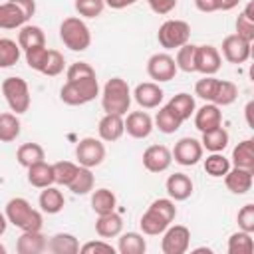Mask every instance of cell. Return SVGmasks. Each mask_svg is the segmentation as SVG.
Instances as JSON below:
<instances>
[{
  "mask_svg": "<svg viewBox=\"0 0 254 254\" xmlns=\"http://www.w3.org/2000/svg\"><path fill=\"white\" fill-rule=\"evenodd\" d=\"M175 216H177L175 200L173 198H157L143 212V216L139 220V226H141L143 234H147V236H159L175 220Z\"/></svg>",
  "mask_w": 254,
  "mask_h": 254,
  "instance_id": "6da1fadb",
  "label": "cell"
},
{
  "mask_svg": "<svg viewBox=\"0 0 254 254\" xmlns=\"http://www.w3.org/2000/svg\"><path fill=\"white\" fill-rule=\"evenodd\" d=\"M131 89L129 83L123 77H111L101 91V107L105 113H115V115H127L131 107Z\"/></svg>",
  "mask_w": 254,
  "mask_h": 254,
  "instance_id": "7a4b0ae2",
  "label": "cell"
},
{
  "mask_svg": "<svg viewBox=\"0 0 254 254\" xmlns=\"http://www.w3.org/2000/svg\"><path fill=\"white\" fill-rule=\"evenodd\" d=\"M6 218L10 224H14L16 228L20 230H42V212L32 208V204L22 198V196H16V198H10L6 202Z\"/></svg>",
  "mask_w": 254,
  "mask_h": 254,
  "instance_id": "3957f363",
  "label": "cell"
},
{
  "mask_svg": "<svg viewBox=\"0 0 254 254\" xmlns=\"http://www.w3.org/2000/svg\"><path fill=\"white\" fill-rule=\"evenodd\" d=\"M97 95H99L97 75L65 81L64 87L60 89V99L65 105H85V103L93 101Z\"/></svg>",
  "mask_w": 254,
  "mask_h": 254,
  "instance_id": "277c9868",
  "label": "cell"
},
{
  "mask_svg": "<svg viewBox=\"0 0 254 254\" xmlns=\"http://www.w3.org/2000/svg\"><path fill=\"white\" fill-rule=\"evenodd\" d=\"M60 38L71 52H85L91 44V32L87 24L77 16H69L60 24Z\"/></svg>",
  "mask_w": 254,
  "mask_h": 254,
  "instance_id": "5b68a950",
  "label": "cell"
},
{
  "mask_svg": "<svg viewBox=\"0 0 254 254\" xmlns=\"http://www.w3.org/2000/svg\"><path fill=\"white\" fill-rule=\"evenodd\" d=\"M2 95L10 107V111H14L16 115L26 113L30 109V87L26 83V79L22 77H6L2 81Z\"/></svg>",
  "mask_w": 254,
  "mask_h": 254,
  "instance_id": "8992f818",
  "label": "cell"
},
{
  "mask_svg": "<svg viewBox=\"0 0 254 254\" xmlns=\"http://www.w3.org/2000/svg\"><path fill=\"white\" fill-rule=\"evenodd\" d=\"M190 38V26L185 20H165L159 26L157 40L165 50H179Z\"/></svg>",
  "mask_w": 254,
  "mask_h": 254,
  "instance_id": "52a82bcc",
  "label": "cell"
},
{
  "mask_svg": "<svg viewBox=\"0 0 254 254\" xmlns=\"http://www.w3.org/2000/svg\"><path fill=\"white\" fill-rule=\"evenodd\" d=\"M75 159H77V165L81 167H87V169L99 167L105 159V145L101 143V139L83 137L75 147Z\"/></svg>",
  "mask_w": 254,
  "mask_h": 254,
  "instance_id": "ba28073f",
  "label": "cell"
},
{
  "mask_svg": "<svg viewBox=\"0 0 254 254\" xmlns=\"http://www.w3.org/2000/svg\"><path fill=\"white\" fill-rule=\"evenodd\" d=\"M190 246V230L183 224L167 226L163 232L161 240V250L163 254H185Z\"/></svg>",
  "mask_w": 254,
  "mask_h": 254,
  "instance_id": "9c48e42d",
  "label": "cell"
},
{
  "mask_svg": "<svg viewBox=\"0 0 254 254\" xmlns=\"http://www.w3.org/2000/svg\"><path fill=\"white\" fill-rule=\"evenodd\" d=\"M177 64H175V58L165 54V52H159V54H153L147 62V73L151 79H155V83H161V81H171L175 75H177Z\"/></svg>",
  "mask_w": 254,
  "mask_h": 254,
  "instance_id": "30bf717a",
  "label": "cell"
},
{
  "mask_svg": "<svg viewBox=\"0 0 254 254\" xmlns=\"http://www.w3.org/2000/svg\"><path fill=\"white\" fill-rule=\"evenodd\" d=\"M202 145L198 139L194 137H183L175 143V149L171 151L175 163L183 165V167H192L202 159Z\"/></svg>",
  "mask_w": 254,
  "mask_h": 254,
  "instance_id": "8fae6325",
  "label": "cell"
},
{
  "mask_svg": "<svg viewBox=\"0 0 254 254\" xmlns=\"http://www.w3.org/2000/svg\"><path fill=\"white\" fill-rule=\"evenodd\" d=\"M220 64H222V56H220L218 48H214L210 44L196 46V52H194V71H198L202 75H214L220 69Z\"/></svg>",
  "mask_w": 254,
  "mask_h": 254,
  "instance_id": "7c38bea8",
  "label": "cell"
},
{
  "mask_svg": "<svg viewBox=\"0 0 254 254\" xmlns=\"http://www.w3.org/2000/svg\"><path fill=\"white\" fill-rule=\"evenodd\" d=\"M252 54V42H246L238 34H230L222 40V58L230 64H244Z\"/></svg>",
  "mask_w": 254,
  "mask_h": 254,
  "instance_id": "4fadbf2b",
  "label": "cell"
},
{
  "mask_svg": "<svg viewBox=\"0 0 254 254\" xmlns=\"http://www.w3.org/2000/svg\"><path fill=\"white\" fill-rule=\"evenodd\" d=\"M173 155L165 145H149L143 151V167L149 173H163L171 167Z\"/></svg>",
  "mask_w": 254,
  "mask_h": 254,
  "instance_id": "5bb4252c",
  "label": "cell"
},
{
  "mask_svg": "<svg viewBox=\"0 0 254 254\" xmlns=\"http://www.w3.org/2000/svg\"><path fill=\"white\" fill-rule=\"evenodd\" d=\"M131 95H133V99L137 101L139 107H143V109H155V107L161 105L165 91L155 81H143V83H139L135 87V91Z\"/></svg>",
  "mask_w": 254,
  "mask_h": 254,
  "instance_id": "9a60e30c",
  "label": "cell"
},
{
  "mask_svg": "<svg viewBox=\"0 0 254 254\" xmlns=\"http://www.w3.org/2000/svg\"><path fill=\"white\" fill-rule=\"evenodd\" d=\"M123 121L127 135H131L133 139H147L153 131V117L147 111H131Z\"/></svg>",
  "mask_w": 254,
  "mask_h": 254,
  "instance_id": "2e32d148",
  "label": "cell"
},
{
  "mask_svg": "<svg viewBox=\"0 0 254 254\" xmlns=\"http://www.w3.org/2000/svg\"><path fill=\"white\" fill-rule=\"evenodd\" d=\"M28 20H30V16L14 0L0 2V30H16V28H22Z\"/></svg>",
  "mask_w": 254,
  "mask_h": 254,
  "instance_id": "e0dca14e",
  "label": "cell"
},
{
  "mask_svg": "<svg viewBox=\"0 0 254 254\" xmlns=\"http://www.w3.org/2000/svg\"><path fill=\"white\" fill-rule=\"evenodd\" d=\"M194 127L204 133V131H210V129H216L222 125V111L218 105L214 103H204L202 107L194 109Z\"/></svg>",
  "mask_w": 254,
  "mask_h": 254,
  "instance_id": "ac0fdd59",
  "label": "cell"
},
{
  "mask_svg": "<svg viewBox=\"0 0 254 254\" xmlns=\"http://www.w3.org/2000/svg\"><path fill=\"white\" fill-rule=\"evenodd\" d=\"M97 133H99V139L105 141V143H113V141L121 139V135L125 133V121H123V115L105 113V115L99 119Z\"/></svg>",
  "mask_w": 254,
  "mask_h": 254,
  "instance_id": "d6986e66",
  "label": "cell"
},
{
  "mask_svg": "<svg viewBox=\"0 0 254 254\" xmlns=\"http://www.w3.org/2000/svg\"><path fill=\"white\" fill-rule=\"evenodd\" d=\"M252 179H254V171L248 169H238L232 167L228 169V173L224 175V185L230 192L234 194H246L252 189Z\"/></svg>",
  "mask_w": 254,
  "mask_h": 254,
  "instance_id": "ffe728a7",
  "label": "cell"
},
{
  "mask_svg": "<svg viewBox=\"0 0 254 254\" xmlns=\"http://www.w3.org/2000/svg\"><path fill=\"white\" fill-rule=\"evenodd\" d=\"M165 189H167L169 198H173V200H187L192 194L194 185H192V181H190L189 175H185V173H173V175H169V179L165 183Z\"/></svg>",
  "mask_w": 254,
  "mask_h": 254,
  "instance_id": "44dd1931",
  "label": "cell"
},
{
  "mask_svg": "<svg viewBox=\"0 0 254 254\" xmlns=\"http://www.w3.org/2000/svg\"><path fill=\"white\" fill-rule=\"evenodd\" d=\"M48 246L46 236L42 230H22L20 238L16 240V250L18 254H40Z\"/></svg>",
  "mask_w": 254,
  "mask_h": 254,
  "instance_id": "7402d4cb",
  "label": "cell"
},
{
  "mask_svg": "<svg viewBox=\"0 0 254 254\" xmlns=\"http://www.w3.org/2000/svg\"><path fill=\"white\" fill-rule=\"evenodd\" d=\"M121 230H123V218L115 210L107 212V214H97L95 232L101 238H115V236L121 234Z\"/></svg>",
  "mask_w": 254,
  "mask_h": 254,
  "instance_id": "603a6c76",
  "label": "cell"
},
{
  "mask_svg": "<svg viewBox=\"0 0 254 254\" xmlns=\"http://www.w3.org/2000/svg\"><path fill=\"white\" fill-rule=\"evenodd\" d=\"M38 204L42 208V212H48V214H58L64 204H65V198H64V192L56 187H46L42 189L40 196H38Z\"/></svg>",
  "mask_w": 254,
  "mask_h": 254,
  "instance_id": "cb8c5ba5",
  "label": "cell"
},
{
  "mask_svg": "<svg viewBox=\"0 0 254 254\" xmlns=\"http://www.w3.org/2000/svg\"><path fill=\"white\" fill-rule=\"evenodd\" d=\"M46 250H50L52 254H77L79 252V242L69 232H58L48 240Z\"/></svg>",
  "mask_w": 254,
  "mask_h": 254,
  "instance_id": "d4e9b609",
  "label": "cell"
},
{
  "mask_svg": "<svg viewBox=\"0 0 254 254\" xmlns=\"http://www.w3.org/2000/svg\"><path fill=\"white\" fill-rule=\"evenodd\" d=\"M153 125H157V129H159L161 133L171 135V133H175V131L181 129L183 119H181L169 105H163V107H159V111H157V115H155V119H153Z\"/></svg>",
  "mask_w": 254,
  "mask_h": 254,
  "instance_id": "484cf974",
  "label": "cell"
},
{
  "mask_svg": "<svg viewBox=\"0 0 254 254\" xmlns=\"http://www.w3.org/2000/svg\"><path fill=\"white\" fill-rule=\"evenodd\" d=\"M18 46L20 50H30V48H38V46H46V36L44 30L40 26L34 24H24L18 32Z\"/></svg>",
  "mask_w": 254,
  "mask_h": 254,
  "instance_id": "4316f807",
  "label": "cell"
},
{
  "mask_svg": "<svg viewBox=\"0 0 254 254\" xmlns=\"http://www.w3.org/2000/svg\"><path fill=\"white\" fill-rule=\"evenodd\" d=\"M28 183L36 189H46L50 185H54V169L50 163L42 161L36 163L32 167H28Z\"/></svg>",
  "mask_w": 254,
  "mask_h": 254,
  "instance_id": "83f0119b",
  "label": "cell"
},
{
  "mask_svg": "<svg viewBox=\"0 0 254 254\" xmlns=\"http://www.w3.org/2000/svg\"><path fill=\"white\" fill-rule=\"evenodd\" d=\"M230 137H228V131L220 125L216 129H210V131H204L202 133V139H200V145L202 149L210 151V153H222L228 145Z\"/></svg>",
  "mask_w": 254,
  "mask_h": 254,
  "instance_id": "f1b7e54d",
  "label": "cell"
},
{
  "mask_svg": "<svg viewBox=\"0 0 254 254\" xmlns=\"http://www.w3.org/2000/svg\"><path fill=\"white\" fill-rule=\"evenodd\" d=\"M232 165L238 169L254 171V141L244 139L232 149Z\"/></svg>",
  "mask_w": 254,
  "mask_h": 254,
  "instance_id": "f546056e",
  "label": "cell"
},
{
  "mask_svg": "<svg viewBox=\"0 0 254 254\" xmlns=\"http://www.w3.org/2000/svg\"><path fill=\"white\" fill-rule=\"evenodd\" d=\"M44 159H46V153H44V147L40 143H24L16 151V161L26 169L36 165V163H42Z\"/></svg>",
  "mask_w": 254,
  "mask_h": 254,
  "instance_id": "4dcf8cb0",
  "label": "cell"
},
{
  "mask_svg": "<svg viewBox=\"0 0 254 254\" xmlns=\"http://www.w3.org/2000/svg\"><path fill=\"white\" fill-rule=\"evenodd\" d=\"M147 250V240L139 232H123L119 234L117 252L121 254H143Z\"/></svg>",
  "mask_w": 254,
  "mask_h": 254,
  "instance_id": "1f68e13d",
  "label": "cell"
},
{
  "mask_svg": "<svg viewBox=\"0 0 254 254\" xmlns=\"http://www.w3.org/2000/svg\"><path fill=\"white\" fill-rule=\"evenodd\" d=\"M117 206V196L109 189H97L91 194V208L95 214H107L113 212Z\"/></svg>",
  "mask_w": 254,
  "mask_h": 254,
  "instance_id": "d6a6232c",
  "label": "cell"
},
{
  "mask_svg": "<svg viewBox=\"0 0 254 254\" xmlns=\"http://www.w3.org/2000/svg\"><path fill=\"white\" fill-rule=\"evenodd\" d=\"M183 121H187V119H190V115L194 113V109H196V105H194V97L190 95V93H177V95H173L171 97V101L167 103Z\"/></svg>",
  "mask_w": 254,
  "mask_h": 254,
  "instance_id": "836d02e7",
  "label": "cell"
},
{
  "mask_svg": "<svg viewBox=\"0 0 254 254\" xmlns=\"http://www.w3.org/2000/svg\"><path fill=\"white\" fill-rule=\"evenodd\" d=\"M226 250H228V254H252L254 252L252 234L250 232H244V230H238V232L230 234Z\"/></svg>",
  "mask_w": 254,
  "mask_h": 254,
  "instance_id": "e575fe53",
  "label": "cell"
},
{
  "mask_svg": "<svg viewBox=\"0 0 254 254\" xmlns=\"http://www.w3.org/2000/svg\"><path fill=\"white\" fill-rule=\"evenodd\" d=\"M20 119L16 113H0V141L2 143H12L20 135Z\"/></svg>",
  "mask_w": 254,
  "mask_h": 254,
  "instance_id": "d590c367",
  "label": "cell"
},
{
  "mask_svg": "<svg viewBox=\"0 0 254 254\" xmlns=\"http://www.w3.org/2000/svg\"><path fill=\"white\" fill-rule=\"evenodd\" d=\"M236 34L246 42L254 40V4L252 2H248L244 12L236 18Z\"/></svg>",
  "mask_w": 254,
  "mask_h": 254,
  "instance_id": "8d00e7d4",
  "label": "cell"
},
{
  "mask_svg": "<svg viewBox=\"0 0 254 254\" xmlns=\"http://www.w3.org/2000/svg\"><path fill=\"white\" fill-rule=\"evenodd\" d=\"M238 97V87L234 81H228V79H218V85H216V91H214V97L210 103L218 105V107H224V105H230L234 103V99Z\"/></svg>",
  "mask_w": 254,
  "mask_h": 254,
  "instance_id": "74e56055",
  "label": "cell"
},
{
  "mask_svg": "<svg viewBox=\"0 0 254 254\" xmlns=\"http://www.w3.org/2000/svg\"><path fill=\"white\" fill-rule=\"evenodd\" d=\"M93 185H95V179H93L91 169L79 165V171H77V175L73 177V181L67 185V189H69L73 194H87V192L93 190Z\"/></svg>",
  "mask_w": 254,
  "mask_h": 254,
  "instance_id": "f35d334b",
  "label": "cell"
},
{
  "mask_svg": "<svg viewBox=\"0 0 254 254\" xmlns=\"http://www.w3.org/2000/svg\"><path fill=\"white\" fill-rule=\"evenodd\" d=\"M20 46L10 38H0V67H12L20 60Z\"/></svg>",
  "mask_w": 254,
  "mask_h": 254,
  "instance_id": "ab89813d",
  "label": "cell"
},
{
  "mask_svg": "<svg viewBox=\"0 0 254 254\" xmlns=\"http://www.w3.org/2000/svg\"><path fill=\"white\" fill-rule=\"evenodd\" d=\"M52 169H54V183L67 187L73 181V177L77 175L79 165H75L71 161H58V163L52 165Z\"/></svg>",
  "mask_w": 254,
  "mask_h": 254,
  "instance_id": "60d3db41",
  "label": "cell"
},
{
  "mask_svg": "<svg viewBox=\"0 0 254 254\" xmlns=\"http://www.w3.org/2000/svg\"><path fill=\"white\" fill-rule=\"evenodd\" d=\"M228 169H230V161L222 153H210L204 159V171H206V175H210L214 179L224 177L228 173Z\"/></svg>",
  "mask_w": 254,
  "mask_h": 254,
  "instance_id": "b9f144b4",
  "label": "cell"
},
{
  "mask_svg": "<svg viewBox=\"0 0 254 254\" xmlns=\"http://www.w3.org/2000/svg\"><path fill=\"white\" fill-rule=\"evenodd\" d=\"M194 52H196V46L194 44H185L177 50V58H175V64H177V69L185 71V73H192L194 71Z\"/></svg>",
  "mask_w": 254,
  "mask_h": 254,
  "instance_id": "7bdbcfd3",
  "label": "cell"
},
{
  "mask_svg": "<svg viewBox=\"0 0 254 254\" xmlns=\"http://www.w3.org/2000/svg\"><path fill=\"white\" fill-rule=\"evenodd\" d=\"M73 6H75L79 16H83V18H97V16H101V12L105 8V0H75Z\"/></svg>",
  "mask_w": 254,
  "mask_h": 254,
  "instance_id": "ee69618b",
  "label": "cell"
},
{
  "mask_svg": "<svg viewBox=\"0 0 254 254\" xmlns=\"http://www.w3.org/2000/svg\"><path fill=\"white\" fill-rule=\"evenodd\" d=\"M65 67V60L64 56L58 52V50H48V58H46V65L42 69L44 75H50V77H56L64 71Z\"/></svg>",
  "mask_w": 254,
  "mask_h": 254,
  "instance_id": "f6af8a7d",
  "label": "cell"
},
{
  "mask_svg": "<svg viewBox=\"0 0 254 254\" xmlns=\"http://www.w3.org/2000/svg\"><path fill=\"white\" fill-rule=\"evenodd\" d=\"M216 85H218V79H216L214 75H204L202 79L196 81V85H194V95L200 97V99H204L206 103H210L212 97H214Z\"/></svg>",
  "mask_w": 254,
  "mask_h": 254,
  "instance_id": "bcb514c9",
  "label": "cell"
},
{
  "mask_svg": "<svg viewBox=\"0 0 254 254\" xmlns=\"http://www.w3.org/2000/svg\"><path fill=\"white\" fill-rule=\"evenodd\" d=\"M26 56V64L30 69H36L42 73L44 65H46V58H48V48L46 46H38V48H30L24 52Z\"/></svg>",
  "mask_w": 254,
  "mask_h": 254,
  "instance_id": "7dc6e473",
  "label": "cell"
},
{
  "mask_svg": "<svg viewBox=\"0 0 254 254\" xmlns=\"http://www.w3.org/2000/svg\"><path fill=\"white\" fill-rule=\"evenodd\" d=\"M236 220H238V228H240V230L252 234V232H254V204H252V202L244 204V206L238 210Z\"/></svg>",
  "mask_w": 254,
  "mask_h": 254,
  "instance_id": "c3c4849f",
  "label": "cell"
},
{
  "mask_svg": "<svg viewBox=\"0 0 254 254\" xmlns=\"http://www.w3.org/2000/svg\"><path fill=\"white\" fill-rule=\"evenodd\" d=\"M91 75H95V69L87 62H75L65 71L67 81H71V79H83V77H91Z\"/></svg>",
  "mask_w": 254,
  "mask_h": 254,
  "instance_id": "681fc988",
  "label": "cell"
},
{
  "mask_svg": "<svg viewBox=\"0 0 254 254\" xmlns=\"http://www.w3.org/2000/svg\"><path fill=\"white\" fill-rule=\"evenodd\" d=\"M79 252H81V254H95V252H101V254H115V248H113L109 242L91 240V242H85L83 246H79Z\"/></svg>",
  "mask_w": 254,
  "mask_h": 254,
  "instance_id": "f907efd6",
  "label": "cell"
},
{
  "mask_svg": "<svg viewBox=\"0 0 254 254\" xmlns=\"http://www.w3.org/2000/svg\"><path fill=\"white\" fill-rule=\"evenodd\" d=\"M147 4H149V8H151L155 14L165 16V14H169V12L175 10L177 0H147Z\"/></svg>",
  "mask_w": 254,
  "mask_h": 254,
  "instance_id": "816d5d0a",
  "label": "cell"
},
{
  "mask_svg": "<svg viewBox=\"0 0 254 254\" xmlns=\"http://www.w3.org/2000/svg\"><path fill=\"white\" fill-rule=\"evenodd\" d=\"M196 10L208 14V12H216L218 10V0H194Z\"/></svg>",
  "mask_w": 254,
  "mask_h": 254,
  "instance_id": "f5cc1de1",
  "label": "cell"
},
{
  "mask_svg": "<svg viewBox=\"0 0 254 254\" xmlns=\"http://www.w3.org/2000/svg\"><path fill=\"white\" fill-rule=\"evenodd\" d=\"M137 0H105V6L113 8V10H123L127 6H133Z\"/></svg>",
  "mask_w": 254,
  "mask_h": 254,
  "instance_id": "db71d44e",
  "label": "cell"
},
{
  "mask_svg": "<svg viewBox=\"0 0 254 254\" xmlns=\"http://www.w3.org/2000/svg\"><path fill=\"white\" fill-rule=\"evenodd\" d=\"M238 2H240V0H218V10L228 12V10L236 8V6H238Z\"/></svg>",
  "mask_w": 254,
  "mask_h": 254,
  "instance_id": "11a10c76",
  "label": "cell"
},
{
  "mask_svg": "<svg viewBox=\"0 0 254 254\" xmlns=\"http://www.w3.org/2000/svg\"><path fill=\"white\" fill-rule=\"evenodd\" d=\"M6 228H8V218H6V214L0 212V236L6 232Z\"/></svg>",
  "mask_w": 254,
  "mask_h": 254,
  "instance_id": "9f6ffc18",
  "label": "cell"
},
{
  "mask_svg": "<svg viewBox=\"0 0 254 254\" xmlns=\"http://www.w3.org/2000/svg\"><path fill=\"white\" fill-rule=\"evenodd\" d=\"M194 252H206V254H210V252H212V250H210V248H196V250H194Z\"/></svg>",
  "mask_w": 254,
  "mask_h": 254,
  "instance_id": "6f0895ef",
  "label": "cell"
},
{
  "mask_svg": "<svg viewBox=\"0 0 254 254\" xmlns=\"http://www.w3.org/2000/svg\"><path fill=\"white\" fill-rule=\"evenodd\" d=\"M0 254H6V246L4 244H0Z\"/></svg>",
  "mask_w": 254,
  "mask_h": 254,
  "instance_id": "680465c9",
  "label": "cell"
}]
</instances>
